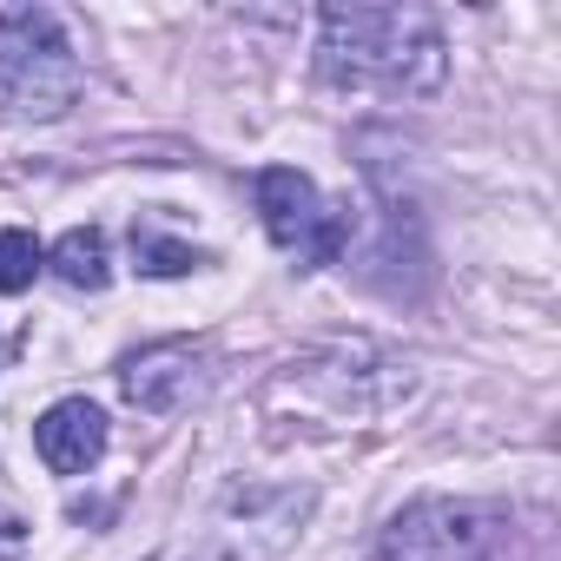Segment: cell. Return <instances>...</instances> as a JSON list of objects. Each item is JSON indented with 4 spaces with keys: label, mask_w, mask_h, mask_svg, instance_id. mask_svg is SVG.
Masks as SVG:
<instances>
[{
    "label": "cell",
    "mask_w": 561,
    "mask_h": 561,
    "mask_svg": "<svg viewBox=\"0 0 561 561\" xmlns=\"http://www.w3.org/2000/svg\"><path fill=\"white\" fill-rule=\"evenodd\" d=\"M318 67L331 87L423 100L443 87V34L423 8H324Z\"/></svg>",
    "instance_id": "1"
},
{
    "label": "cell",
    "mask_w": 561,
    "mask_h": 561,
    "mask_svg": "<svg viewBox=\"0 0 561 561\" xmlns=\"http://www.w3.org/2000/svg\"><path fill=\"white\" fill-rule=\"evenodd\" d=\"M80 100V60L47 8H0V113L60 119Z\"/></svg>",
    "instance_id": "2"
},
{
    "label": "cell",
    "mask_w": 561,
    "mask_h": 561,
    "mask_svg": "<svg viewBox=\"0 0 561 561\" xmlns=\"http://www.w3.org/2000/svg\"><path fill=\"white\" fill-rule=\"evenodd\" d=\"M495 548H502V522L482 502L423 495L383 522L370 561H495Z\"/></svg>",
    "instance_id": "3"
},
{
    "label": "cell",
    "mask_w": 561,
    "mask_h": 561,
    "mask_svg": "<svg viewBox=\"0 0 561 561\" xmlns=\"http://www.w3.org/2000/svg\"><path fill=\"white\" fill-rule=\"evenodd\" d=\"M198 377H205V351H198V344H146V351H133V357L119 364V390H126V403L146 410V416L179 410V403L198 390Z\"/></svg>",
    "instance_id": "4"
},
{
    "label": "cell",
    "mask_w": 561,
    "mask_h": 561,
    "mask_svg": "<svg viewBox=\"0 0 561 561\" xmlns=\"http://www.w3.org/2000/svg\"><path fill=\"white\" fill-rule=\"evenodd\" d=\"M257 218H264L271 244H285V251H305V257H311L318 225H324L318 185H311L298 165H264V172H257Z\"/></svg>",
    "instance_id": "5"
},
{
    "label": "cell",
    "mask_w": 561,
    "mask_h": 561,
    "mask_svg": "<svg viewBox=\"0 0 561 561\" xmlns=\"http://www.w3.org/2000/svg\"><path fill=\"white\" fill-rule=\"evenodd\" d=\"M34 449L54 476H87L106 456V410L87 397H60L41 423H34Z\"/></svg>",
    "instance_id": "6"
},
{
    "label": "cell",
    "mask_w": 561,
    "mask_h": 561,
    "mask_svg": "<svg viewBox=\"0 0 561 561\" xmlns=\"http://www.w3.org/2000/svg\"><path fill=\"white\" fill-rule=\"evenodd\" d=\"M47 264H54L60 285H73V291H106L113 285V257H106V231L100 225H73L47 251Z\"/></svg>",
    "instance_id": "7"
},
{
    "label": "cell",
    "mask_w": 561,
    "mask_h": 561,
    "mask_svg": "<svg viewBox=\"0 0 561 561\" xmlns=\"http://www.w3.org/2000/svg\"><path fill=\"white\" fill-rule=\"evenodd\" d=\"M47 264V251H41V238L34 231H0V298H14V291H27L34 285V271Z\"/></svg>",
    "instance_id": "8"
},
{
    "label": "cell",
    "mask_w": 561,
    "mask_h": 561,
    "mask_svg": "<svg viewBox=\"0 0 561 561\" xmlns=\"http://www.w3.org/2000/svg\"><path fill=\"white\" fill-rule=\"evenodd\" d=\"M133 251H139V271H146V277H179V271H198V264H205L198 244H172V238H159V231H133Z\"/></svg>",
    "instance_id": "9"
},
{
    "label": "cell",
    "mask_w": 561,
    "mask_h": 561,
    "mask_svg": "<svg viewBox=\"0 0 561 561\" xmlns=\"http://www.w3.org/2000/svg\"><path fill=\"white\" fill-rule=\"evenodd\" d=\"M21 548H27V528L14 515H0V561H21Z\"/></svg>",
    "instance_id": "10"
}]
</instances>
